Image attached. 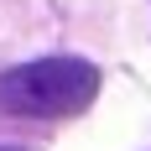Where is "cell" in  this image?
<instances>
[{
	"instance_id": "1",
	"label": "cell",
	"mask_w": 151,
	"mask_h": 151,
	"mask_svg": "<svg viewBox=\"0 0 151 151\" xmlns=\"http://www.w3.org/2000/svg\"><path fill=\"white\" fill-rule=\"evenodd\" d=\"M99 68L83 58H37L0 73V109L26 120H63L94 104Z\"/></svg>"
}]
</instances>
